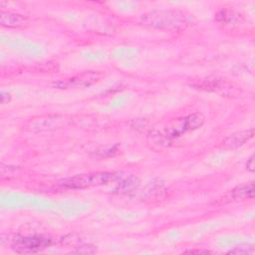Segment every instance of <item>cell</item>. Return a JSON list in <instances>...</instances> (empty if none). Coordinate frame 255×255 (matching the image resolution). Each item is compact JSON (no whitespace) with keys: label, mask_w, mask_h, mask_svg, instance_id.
Segmentation results:
<instances>
[{"label":"cell","mask_w":255,"mask_h":255,"mask_svg":"<svg viewBox=\"0 0 255 255\" xmlns=\"http://www.w3.org/2000/svg\"><path fill=\"white\" fill-rule=\"evenodd\" d=\"M144 25L163 30H181L188 25L187 17L178 10H155L141 16Z\"/></svg>","instance_id":"1"},{"label":"cell","mask_w":255,"mask_h":255,"mask_svg":"<svg viewBox=\"0 0 255 255\" xmlns=\"http://www.w3.org/2000/svg\"><path fill=\"white\" fill-rule=\"evenodd\" d=\"M116 178L114 172L109 171H98L77 174L67 178H63L58 181L61 187L68 189H84L93 186H99L107 184Z\"/></svg>","instance_id":"2"},{"label":"cell","mask_w":255,"mask_h":255,"mask_svg":"<svg viewBox=\"0 0 255 255\" xmlns=\"http://www.w3.org/2000/svg\"><path fill=\"white\" fill-rule=\"evenodd\" d=\"M51 245V239L42 236H16L11 248L18 254H34L45 250Z\"/></svg>","instance_id":"3"},{"label":"cell","mask_w":255,"mask_h":255,"mask_svg":"<svg viewBox=\"0 0 255 255\" xmlns=\"http://www.w3.org/2000/svg\"><path fill=\"white\" fill-rule=\"evenodd\" d=\"M71 122V119L63 115H47L38 118L31 119L26 127L30 131L40 132L46 130H52L67 126Z\"/></svg>","instance_id":"4"},{"label":"cell","mask_w":255,"mask_h":255,"mask_svg":"<svg viewBox=\"0 0 255 255\" xmlns=\"http://www.w3.org/2000/svg\"><path fill=\"white\" fill-rule=\"evenodd\" d=\"M204 121L205 118L201 113H193L184 117L180 121H176L174 126L167 128L168 133H166L164 136L165 138H174L180 136L181 133L200 128L203 125Z\"/></svg>","instance_id":"5"},{"label":"cell","mask_w":255,"mask_h":255,"mask_svg":"<svg viewBox=\"0 0 255 255\" xmlns=\"http://www.w3.org/2000/svg\"><path fill=\"white\" fill-rule=\"evenodd\" d=\"M103 74L98 71H87L72 78L55 82L53 86L58 89H77L89 87L101 80Z\"/></svg>","instance_id":"6"},{"label":"cell","mask_w":255,"mask_h":255,"mask_svg":"<svg viewBox=\"0 0 255 255\" xmlns=\"http://www.w3.org/2000/svg\"><path fill=\"white\" fill-rule=\"evenodd\" d=\"M254 136V128L244 129L240 131H236L230 135H228L223 141L222 145L225 148H236L244 143H246L248 140H250Z\"/></svg>","instance_id":"7"},{"label":"cell","mask_w":255,"mask_h":255,"mask_svg":"<svg viewBox=\"0 0 255 255\" xmlns=\"http://www.w3.org/2000/svg\"><path fill=\"white\" fill-rule=\"evenodd\" d=\"M29 23V20L26 16L13 13V12H5L2 11L0 14V24L3 27L7 28H18L23 27Z\"/></svg>","instance_id":"8"},{"label":"cell","mask_w":255,"mask_h":255,"mask_svg":"<svg viewBox=\"0 0 255 255\" xmlns=\"http://www.w3.org/2000/svg\"><path fill=\"white\" fill-rule=\"evenodd\" d=\"M140 184V180L137 176L134 175H129L123 180H121L117 187H116V192L120 194H128L133 191H135Z\"/></svg>","instance_id":"9"},{"label":"cell","mask_w":255,"mask_h":255,"mask_svg":"<svg viewBox=\"0 0 255 255\" xmlns=\"http://www.w3.org/2000/svg\"><path fill=\"white\" fill-rule=\"evenodd\" d=\"M195 87H198L199 89H203L206 91H212V92H219L223 89H226L227 82L225 79L220 78H206L201 79L198 85H195Z\"/></svg>","instance_id":"10"},{"label":"cell","mask_w":255,"mask_h":255,"mask_svg":"<svg viewBox=\"0 0 255 255\" xmlns=\"http://www.w3.org/2000/svg\"><path fill=\"white\" fill-rule=\"evenodd\" d=\"M215 19L223 24H235L240 22L242 16L232 9H221L216 13Z\"/></svg>","instance_id":"11"},{"label":"cell","mask_w":255,"mask_h":255,"mask_svg":"<svg viewBox=\"0 0 255 255\" xmlns=\"http://www.w3.org/2000/svg\"><path fill=\"white\" fill-rule=\"evenodd\" d=\"M232 196L235 199H249L254 197V182H248L238 185L232 190Z\"/></svg>","instance_id":"12"},{"label":"cell","mask_w":255,"mask_h":255,"mask_svg":"<svg viewBox=\"0 0 255 255\" xmlns=\"http://www.w3.org/2000/svg\"><path fill=\"white\" fill-rule=\"evenodd\" d=\"M254 252V248L252 246H240L235 247L234 249L230 250L228 254H252Z\"/></svg>","instance_id":"13"},{"label":"cell","mask_w":255,"mask_h":255,"mask_svg":"<svg viewBox=\"0 0 255 255\" xmlns=\"http://www.w3.org/2000/svg\"><path fill=\"white\" fill-rule=\"evenodd\" d=\"M97 249L93 245H82L78 247V249L76 250L77 253H82V254H92V253H95Z\"/></svg>","instance_id":"14"},{"label":"cell","mask_w":255,"mask_h":255,"mask_svg":"<svg viewBox=\"0 0 255 255\" xmlns=\"http://www.w3.org/2000/svg\"><path fill=\"white\" fill-rule=\"evenodd\" d=\"M246 169L250 172H253L255 170V155L252 154L249 159L246 162Z\"/></svg>","instance_id":"15"},{"label":"cell","mask_w":255,"mask_h":255,"mask_svg":"<svg viewBox=\"0 0 255 255\" xmlns=\"http://www.w3.org/2000/svg\"><path fill=\"white\" fill-rule=\"evenodd\" d=\"M183 253H189V254H209L211 251L209 250H198V249H190V250H185Z\"/></svg>","instance_id":"16"},{"label":"cell","mask_w":255,"mask_h":255,"mask_svg":"<svg viewBox=\"0 0 255 255\" xmlns=\"http://www.w3.org/2000/svg\"><path fill=\"white\" fill-rule=\"evenodd\" d=\"M11 100V96L9 93H6L4 91L1 92V104H7L8 102H10Z\"/></svg>","instance_id":"17"}]
</instances>
